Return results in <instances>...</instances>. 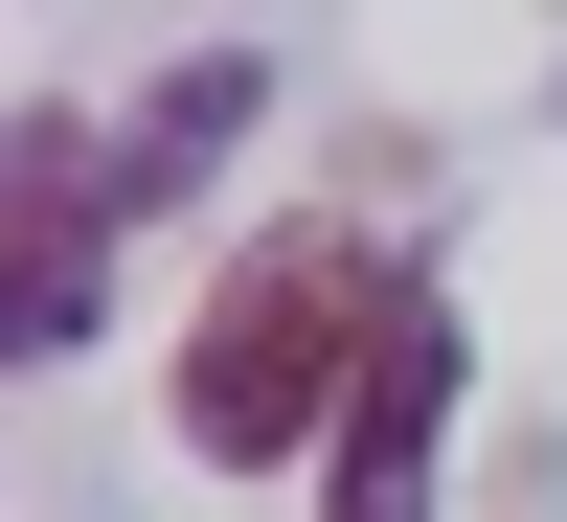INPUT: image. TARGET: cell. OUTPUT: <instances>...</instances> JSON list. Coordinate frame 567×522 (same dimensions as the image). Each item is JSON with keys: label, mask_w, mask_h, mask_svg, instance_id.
I'll list each match as a JSON object with an SVG mask.
<instances>
[{"label": "cell", "mask_w": 567, "mask_h": 522, "mask_svg": "<svg viewBox=\"0 0 567 522\" xmlns=\"http://www.w3.org/2000/svg\"><path fill=\"white\" fill-rule=\"evenodd\" d=\"M386 296H409V273L363 250L341 205L250 227V250L205 273V318H182V454H227V478L318 454V432H341V387H363V341H386Z\"/></svg>", "instance_id": "1"}, {"label": "cell", "mask_w": 567, "mask_h": 522, "mask_svg": "<svg viewBox=\"0 0 567 522\" xmlns=\"http://www.w3.org/2000/svg\"><path fill=\"white\" fill-rule=\"evenodd\" d=\"M114 205H136V182H114L91 114H23V136H0V341H23V364H69L91 318H114Z\"/></svg>", "instance_id": "2"}, {"label": "cell", "mask_w": 567, "mask_h": 522, "mask_svg": "<svg viewBox=\"0 0 567 522\" xmlns=\"http://www.w3.org/2000/svg\"><path fill=\"white\" fill-rule=\"evenodd\" d=\"M432 432H454V296H386L341 432H318V522H432Z\"/></svg>", "instance_id": "3"}, {"label": "cell", "mask_w": 567, "mask_h": 522, "mask_svg": "<svg viewBox=\"0 0 567 522\" xmlns=\"http://www.w3.org/2000/svg\"><path fill=\"white\" fill-rule=\"evenodd\" d=\"M250 114H272V69H250V45H182V69L136 91V114H114V182H136V205H182V182H205L227 136H250Z\"/></svg>", "instance_id": "4"}]
</instances>
